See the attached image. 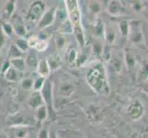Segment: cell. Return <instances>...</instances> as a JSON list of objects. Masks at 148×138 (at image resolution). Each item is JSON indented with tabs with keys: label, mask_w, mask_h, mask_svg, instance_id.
Returning <instances> with one entry per match:
<instances>
[{
	"label": "cell",
	"mask_w": 148,
	"mask_h": 138,
	"mask_svg": "<svg viewBox=\"0 0 148 138\" xmlns=\"http://www.w3.org/2000/svg\"><path fill=\"white\" fill-rule=\"evenodd\" d=\"M86 80L97 93L104 94L109 92L108 78L105 68L101 63L95 62L90 65L86 72Z\"/></svg>",
	"instance_id": "6da1fadb"
},
{
	"label": "cell",
	"mask_w": 148,
	"mask_h": 138,
	"mask_svg": "<svg viewBox=\"0 0 148 138\" xmlns=\"http://www.w3.org/2000/svg\"><path fill=\"white\" fill-rule=\"evenodd\" d=\"M64 6L66 13H67V18L72 25L73 32L79 45L83 48L86 42L84 30L82 27V23H81V13L78 1H75V0H69L68 1L67 0V1H64Z\"/></svg>",
	"instance_id": "7a4b0ae2"
},
{
	"label": "cell",
	"mask_w": 148,
	"mask_h": 138,
	"mask_svg": "<svg viewBox=\"0 0 148 138\" xmlns=\"http://www.w3.org/2000/svg\"><path fill=\"white\" fill-rule=\"evenodd\" d=\"M40 95L42 97V100L44 102V105L46 106L48 114L53 112V84L50 80H45L42 89H40Z\"/></svg>",
	"instance_id": "3957f363"
},
{
	"label": "cell",
	"mask_w": 148,
	"mask_h": 138,
	"mask_svg": "<svg viewBox=\"0 0 148 138\" xmlns=\"http://www.w3.org/2000/svg\"><path fill=\"white\" fill-rule=\"evenodd\" d=\"M45 12V4L42 1H36L33 2L30 6V8L27 15V19L29 21L36 22L39 21L40 18Z\"/></svg>",
	"instance_id": "277c9868"
},
{
	"label": "cell",
	"mask_w": 148,
	"mask_h": 138,
	"mask_svg": "<svg viewBox=\"0 0 148 138\" xmlns=\"http://www.w3.org/2000/svg\"><path fill=\"white\" fill-rule=\"evenodd\" d=\"M55 11H56L55 8H51L47 10H45V12L42 15V17L40 18V19L38 21L37 28L39 30H42V29H45V28L51 26L56 19L55 18Z\"/></svg>",
	"instance_id": "5b68a950"
},
{
	"label": "cell",
	"mask_w": 148,
	"mask_h": 138,
	"mask_svg": "<svg viewBox=\"0 0 148 138\" xmlns=\"http://www.w3.org/2000/svg\"><path fill=\"white\" fill-rule=\"evenodd\" d=\"M128 113L132 119L137 120L144 113V108H143L142 104L139 101L134 100L128 109Z\"/></svg>",
	"instance_id": "8992f818"
},
{
	"label": "cell",
	"mask_w": 148,
	"mask_h": 138,
	"mask_svg": "<svg viewBox=\"0 0 148 138\" xmlns=\"http://www.w3.org/2000/svg\"><path fill=\"white\" fill-rule=\"evenodd\" d=\"M28 104L30 108L35 109V110L38 109L39 107L44 105L42 97L40 95V91H34L33 93L30 95V97L29 98V100H28Z\"/></svg>",
	"instance_id": "52a82bcc"
},
{
	"label": "cell",
	"mask_w": 148,
	"mask_h": 138,
	"mask_svg": "<svg viewBox=\"0 0 148 138\" xmlns=\"http://www.w3.org/2000/svg\"><path fill=\"white\" fill-rule=\"evenodd\" d=\"M36 70L40 76H42V78H48L50 73H51V70L49 68V65L47 64L46 59H42V60L39 61Z\"/></svg>",
	"instance_id": "ba28073f"
},
{
	"label": "cell",
	"mask_w": 148,
	"mask_h": 138,
	"mask_svg": "<svg viewBox=\"0 0 148 138\" xmlns=\"http://www.w3.org/2000/svg\"><path fill=\"white\" fill-rule=\"evenodd\" d=\"M47 64L49 65V68L51 71H54L58 69L61 65H62V61L57 54H52L50 55L48 59H46Z\"/></svg>",
	"instance_id": "9c48e42d"
},
{
	"label": "cell",
	"mask_w": 148,
	"mask_h": 138,
	"mask_svg": "<svg viewBox=\"0 0 148 138\" xmlns=\"http://www.w3.org/2000/svg\"><path fill=\"white\" fill-rule=\"evenodd\" d=\"M38 58L37 56L34 54L30 53L28 54L26 61H25V65H26V68L29 69L30 71H34L37 69V65H38Z\"/></svg>",
	"instance_id": "30bf717a"
},
{
	"label": "cell",
	"mask_w": 148,
	"mask_h": 138,
	"mask_svg": "<svg viewBox=\"0 0 148 138\" xmlns=\"http://www.w3.org/2000/svg\"><path fill=\"white\" fill-rule=\"evenodd\" d=\"M10 66L17 70L18 72H23L26 69V65H25V61L22 58H15L10 60Z\"/></svg>",
	"instance_id": "8fae6325"
},
{
	"label": "cell",
	"mask_w": 148,
	"mask_h": 138,
	"mask_svg": "<svg viewBox=\"0 0 148 138\" xmlns=\"http://www.w3.org/2000/svg\"><path fill=\"white\" fill-rule=\"evenodd\" d=\"M12 28H13V32L15 30L18 35L19 36H24L26 34V30L24 28V25L22 24V21L19 19V18H17L14 19V23L12 25Z\"/></svg>",
	"instance_id": "7c38bea8"
},
{
	"label": "cell",
	"mask_w": 148,
	"mask_h": 138,
	"mask_svg": "<svg viewBox=\"0 0 148 138\" xmlns=\"http://www.w3.org/2000/svg\"><path fill=\"white\" fill-rule=\"evenodd\" d=\"M47 116H48V111L45 105H42L39 107L38 109H36V111H35V119L38 122L44 121L47 118Z\"/></svg>",
	"instance_id": "4fadbf2b"
},
{
	"label": "cell",
	"mask_w": 148,
	"mask_h": 138,
	"mask_svg": "<svg viewBox=\"0 0 148 138\" xmlns=\"http://www.w3.org/2000/svg\"><path fill=\"white\" fill-rule=\"evenodd\" d=\"M58 32L61 34H70V33H73V28H72V25H71L68 18L66 19H64V21L61 23L60 27L58 29Z\"/></svg>",
	"instance_id": "5bb4252c"
},
{
	"label": "cell",
	"mask_w": 148,
	"mask_h": 138,
	"mask_svg": "<svg viewBox=\"0 0 148 138\" xmlns=\"http://www.w3.org/2000/svg\"><path fill=\"white\" fill-rule=\"evenodd\" d=\"M5 78H6L7 80L14 82V81H17L18 78V72L17 70H15L12 66H9V67L5 71Z\"/></svg>",
	"instance_id": "9a60e30c"
},
{
	"label": "cell",
	"mask_w": 148,
	"mask_h": 138,
	"mask_svg": "<svg viewBox=\"0 0 148 138\" xmlns=\"http://www.w3.org/2000/svg\"><path fill=\"white\" fill-rule=\"evenodd\" d=\"M121 5L120 4V2L117 1H111L109 4V12L111 15H120L122 11H121Z\"/></svg>",
	"instance_id": "2e32d148"
},
{
	"label": "cell",
	"mask_w": 148,
	"mask_h": 138,
	"mask_svg": "<svg viewBox=\"0 0 148 138\" xmlns=\"http://www.w3.org/2000/svg\"><path fill=\"white\" fill-rule=\"evenodd\" d=\"M22 54L23 53L21 52V51H19L18 48L15 44H12L11 46H10L9 52H8V55H9L10 60L15 59V58H21Z\"/></svg>",
	"instance_id": "e0dca14e"
},
{
	"label": "cell",
	"mask_w": 148,
	"mask_h": 138,
	"mask_svg": "<svg viewBox=\"0 0 148 138\" xmlns=\"http://www.w3.org/2000/svg\"><path fill=\"white\" fill-rule=\"evenodd\" d=\"M15 6H16V2L15 1H8L5 5V14H6L7 18L12 17L15 10Z\"/></svg>",
	"instance_id": "ac0fdd59"
},
{
	"label": "cell",
	"mask_w": 148,
	"mask_h": 138,
	"mask_svg": "<svg viewBox=\"0 0 148 138\" xmlns=\"http://www.w3.org/2000/svg\"><path fill=\"white\" fill-rule=\"evenodd\" d=\"M46 78H42V76H39L36 79L33 81V87L32 89L35 90V91H40V89H42V87L44 85V82Z\"/></svg>",
	"instance_id": "d6986e66"
},
{
	"label": "cell",
	"mask_w": 148,
	"mask_h": 138,
	"mask_svg": "<svg viewBox=\"0 0 148 138\" xmlns=\"http://www.w3.org/2000/svg\"><path fill=\"white\" fill-rule=\"evenodd\" d=\"M15 45L17 46V47L18 48L19 51H21L22 53H26L29 47H28V43H27V41L24 40V39H18L17 40L16 43H15Z\"/></svg>",
	"instance_id": "ffe728a7"
},
{
	"label": "cell",
	"mask_w": 148,
	"mask_h": 138,
	"mask_svg": "<svg viewBox=\"0 0 148 138\" xmlns=\"http://www.w3.org/2000/svg\"><path fill=\"white\" fill-rule=\"evenodd\" d=\"M49 46V43L47 40H39V42L37 43L36 46L34 49H36L38 52H43L45 51Z\"/></svg>",
	"instance_id": "44dd1931"
},
{
	"label": "cell",
	"mask_w": 148,
	"mask_h": 138,
	"mask_svg": "<svg viewBox=\"0 0 148 138\" xmlns=\"http://www.w3.org/2000/svg\"><path fill=\"white\" fill-rule=\"evenodd\" d=\"M1 29L3 30L4 34L6 35V36H10V35L12 34L13 32V28H12V25L8 23V22H5L2 24L1 26Z\"/></svg>",
	"instance_id": "7402d4cb"
},
{
	"label": "cell",
	"mask_w": 148,
	"mask_h": 138,
	"mask_svg": "<svg viewBox=\"0 0 148 138\" xmlns=\"http://www.w3.org/2000/svg\"><path fill=\"white\" fill-rule=\"evenodd\" d=\"M73 91H74V87H72L69 84H65L61 87V93L64 95L69 96L73 93Z\"/></svg>",
	"instance_id": "603a6c76"
},
{
	"label": "cell",
	"mask_w": 148,
	"mask_h": 138,
	"mask_svg": "<svg viewBox=\"0 0 148 138\" xmlns=\"http://www.w3.org/2000/svg\"><path fill=\"white\" fill-rule=\"evenodd\" d=\"M21 87L22 89L25 90H29V89H32V87H33V80L30 79V78H25L22 80L21 82Z\"/></svg>",
	"instance_id": "cb8c5ba5"
},
{
	"label": "cell",
	"mask_w": 148,
	"mask_h": 138,
	"mask_svg": "<svg viewBox=\"0 0 148 138\" xmlns=\"http://www.w3.org/2000/svg\"><path fill=\"white\" fill-rule=\"evenodd\" d=\"M39 37L37 36H30L28 40H27V43H28V47L29 48H35L37 43L39 42Z\"/></svg>",
	"instance_id": "d4e9b609"
},
{
	"label": "cell",
	"mask_w": 148,
	"mask_h": 138,
	"mask_svg": "<svg viewBox=\"0 0 148 138\" xmlns=\"http://www.w3.org/2000/svg\"><path fill=\"white\" fill-rule=\"evenodd\" d=\"M89 10L91 12H93L95 14L99 13L100 11V6L98 2H91V4H89Z\"/></svg>",
	"instance_id": "484cf974"
},
{
	"label": "cell",
	"mask_w": 148,
	"mask_h": 138,
	"mask_svg": "<svg viewBox=\"0 0 148 138\" xmlns=\"http://www.w3.org/2000/svg\"><path fill=\"white\" fill-rule=\"evenodd\" d=\"M105 36H106L107 40H108L110 43H113L114 39H115V36H116V35H115V33L110 29V30H106V32H105Z\"/></svg>",
	"instance_id": "4316f807"
},
{
	"label": "cell",
	"mask_w": 148,
	"mask_h": 138,
	"mask_svg": "<svg viewBox=\"0 0 148 138\" xmlns=\"http://www.w3.org/2000/svg\"><path fill=\"white\" fill-rule=\"evenodd\" d=\"M120 25H121L120 28H121L122 34H123V35L125 34V36H127L128 33H129V25H128V23H127L126 21H122Z\"/></svg>",
	"instance_id": "83f0119b"
},
{
	"label": "cell",
	"mask_w": 148,
	"mask_h": 138,
	"mask_svg": "<svg viewBox=\"0 0 148 138\" xmlns=\"http://www.w3.org/2000/svg\"><path fill=\"white\" fill-rule=\"evenodd\" d=\"M95 30H96L97 35H103V24L100 21H98V23L96 24Z\"/></svg>",
	"instance_id": "f1b7e54d"
},
{
	"label": "cell",
	"mask_w": 148,
	"mask_h": 138,
	"mask_svg": "<svg viewBox=\"0 0 148 138\" xmlns=\"http://www.w3.org/2000/svg\"><path fill=\"white\" fill-rule=\"evenodd\" d=\"M77 57V55H76V53L75 50H71L69 54H68V61L69 63H73L74 61L75 60V58Z\"/></svg>",
	"instance_id": "f546056e"
},
{
	"label": "cell",
	"mask_w": 148,
	"mask_h": 138,
	"mask_svg": "<svg viewBox=\"0 0 148 138\" xmlns=\"http://www.w3.org/2000/svg\"><path fill=\"white\" fill-rule=\"evenodd\" d=\"M38 138H49V133L47 130L42 129L40 130L39 135H38Z\"/></svg>",
	"instance_id": "4dcf8cb0"
},
{
	"label": "cell",
	"mask_w": 148,
	"mask_h": 138,
	"mask_svg": "<svg viewBox=\"0 0 148 138\" xmlns=\"http://www.w3.org/2000/svg\"><path fill=\"white\" fill-rule=\"evenodd\" d=\"M5 40H6V35L4 34L1 27H0V47H2V46L5 44V42H6Z\"/></svg>",
	"instance_id": "1f68e13d"
},
{
	"label": "cell",
	"mask_w": 148,
	"mask_h": 138,
	"mask_svg": "<svg viewBox=\"0 0 148 138\" xmlns=\"http://www.w3.org/2000/svg\"><path fill=\"white\" fill-rule=\"evenodd\" d=\"M64 43H65V39L64 37H60L59 39H57V46L59 48H62Z\"/></svg>",
	"instance_id": "d6a6232c"
},
{
	"label": "cell",
	"mask_w": 148,
	"mask_h": 138,
	"mask_svg": "<svg viewBox=\"0 0 148 138\" xmlns=\"http://www.w3.org/2000/svg\"><path fill=\"white\" fill-rule=\"evenodd\" d=\"M4 61H3V58L0 56V71H1L2 69H3V67H4Z\"/></svg>",
	"instance_id": "836d02e7"
},
{
	"label": "cell",
	"mask_w": 148,
	"mask_h": 138,
	"mask_svg": "<svg viewBox=\"0 0 148 138\" xmlns=\"http://www.w3.org/2000/svg\"><path fill=\"white\" fill-rule=\"evenodd\" d=\"M49 138H57V137H56L55 134H53V133H51V134H49Z\"/></svg>",
	"instance_id": "e575fe53"
},
{
	"label": "cell",
	"mask_w": 148,
	"mask_h": 138,
	"mask_svg": "<svg viewBox=\"0 0 148 138\" xmlns=\"http://www.w3.org/2000/svg\"><path fill=\"white\" fill-rule=\"evenodd\" d=\"M0 138H8V137L6 136V135H4V134H2V133H0Z\"/></svg>",
	"instance_id": "d590c367"
}]
</instances>
